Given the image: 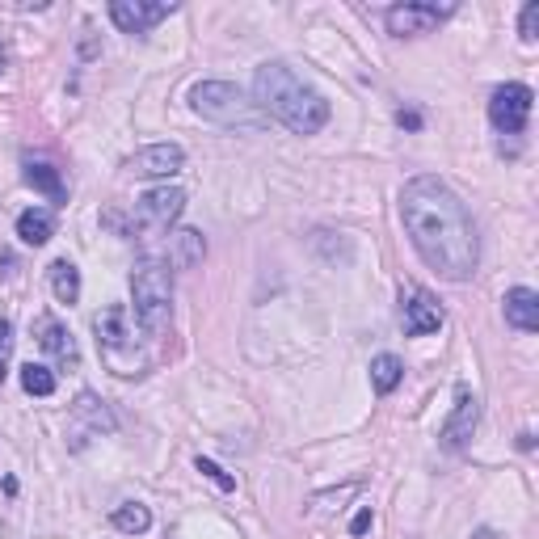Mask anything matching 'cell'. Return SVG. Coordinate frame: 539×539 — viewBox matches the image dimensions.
Here are the masks:
<instances>
[{"label":"cell","mask_w":539,"mask_h":539,"mask_svg":"<svg viewBox=\"0 0 539 539\" xmlns=\"http://www.w3.org/2000/svg\"><path fill=\"white\" fill-rule=\"evenodd\" d=\"M17 236H22V245L38 249V245H47L51 236H55V215L43 211V207H30L17 215Z\"/></svg>","instance_id":"obj_16"},{"label":"cell","mask_w":539,"mask_h":539,"mask_svg":"<svg viewBox=\"0 0 539 539\" xmlns=\"http://www.w3.org/2000/svg\"><path fill=\"white\" fill-rule=\"evenodd\" d=\"M51 291L59 304H76L81 299V270H76L72 262H55L51 266Z\"/></svg>","instance_id":"obj_19"},{"label":"cell","mask_w":539,"mask_h":539,"mask_svg":"<svg viewBox=\"0 0 539 539\" xmlns=\"http://www.w3.org/2000/svg\"><path fill=\"white\" fill-rule=\"evenodd\" d=\"M401 219L413 249L422 253V262L451 278V283H464L476 274L481 262V241H476L472 215L459 203V194L443 182V177H413L401 190Z\"/></svg>","instance_id":"obj_1"},{"label":"cell","mask_w":539,"mask_h":539,"mask_svg":"<svg viewBox=\"0 0 539 539\" xmlns=\"http://www.w3.org/2000/svg\"><path fill=\"white\" fill-rule=\"evenodd\" d=\"M93 329H97V346H102V354L110 358V363H118V354L123 350H135V337L127 329V308L123 304H110L106 312H97Z\"/></svg>","instance_id":"obj_7"},{"label":"cell","mask_w":539,"mask_h":539,"mask_svg":"<svg viewBox=\"0 0 539 539\" xmlns=\"http://www.w3.org/2000/svg\"><path fill=\"white\" fill-rule=\"evenodd\" d=\"M506 321L523 333H535L539 329V295L531 287H514L506 295Z\"/></svg>","instance_id":"obj_14"},{"label":"cell","mask_w":539,"mask_h":539,"mask_svg":"<svg viewBox=\"0 0 539 539\" xmlns=\"http://www.w3.org/2000/svg\"><path fill=\"white\" fill-rule=\"evenodd\" d=\"M22 388H26L30 396H51V392H55V375H51V367H43V363H26V367H22Z\"/></svg>","instance_id":"obj_22"},{"label":"cell","mask_w":539,"mask_h":539,"mask_svg":"<svg viewBox=\"0 0 539 539\" xmlns=\"http://www.w3.org/2000/svg\"><path fill=\"white\" fill-rule=\"evenodd\" d=\"M476 417H481V405H476V396L468 392V388H459V401H455V413H451V422L443 426V447L447 451H459L472 438V430H476Z\"/></svg>","instance_id":"obj_13"},{"label":"cell","mask_w":539,"mask_h":539,"mask_svg":"<svg viewBox=\"0 0 539 539\" xmlns=\"http://www.w3.org/2000/svg\"><path fill=\"white\" fill-rule=\"evenodd\" d=\"M447 13H451V5H396V9H388V30L396 38L430 34Z\"/></svg>","instance_id":"obj_8"},{"label":"cell","mask_w":539,"mask_h":539,"mask_svg":"<svg viewBox=\"0 0 539 539\" xmlns=\"http://www.w3.org/2000/svg\"><path fill=\"white\" fill-rule=\"evenodd\" d=\"M396 123L409 127V131H417V127H422V114H417V110H401V114H396Z\"/></svg>","instance_id":"obj_27"},{"label":"cell","mask_w":539,"mask_h":539,"mask_svg":"<svg viewBox=\"0 0 539 539\" xmlns=\"http://www.w3.org/2000/svg\"><path fill=\"white\" fill-rule=\"evenodd\" d=\"M186 211V194L177 186H161V190H148L144 198L135 203L131 211V232L135 236H161L173 228V219Z\"/></svg>","instance_id":"obj_5"},{"label":"cell","mask_w":539,"mask_h":539,"mask_svg":"<svg viewBox=\"0 0 539 539\" xmlns=\"http://www.w3.org/2000/svg\"><path fill=\"white\" fill-rule=\"evenodd\" d=\"M9 358H13V325L0 321V384H5V375H9Z\"/></svg>","instance_id":"obj_24"},{"label":"cell","mask_w":539,"mask_h":539,"mask_svg":"<svg viewBox=\"0 0 539 539\" xmlns=\"http://www.w3.org/2000/svg\"><path fill=\"white\" fill-rule=\"evenodd\" d=\"M367 531H371V510H358L350 523V535H367Z\"/></svg>","instance_id":"obj_26"},{"label":"cell","mask_w":539,"mask_h":539,"mask_svg":"<svg viewBox=\"0 0 539 539\" xmlns=\"http://www.w3.org/2000/svg\"><path fill=\"white\" fill-rule=\"evenodd\" d=\"M131 295H135V316L144 325L148 337H161L173 321V278L169 266L156 262V257H144L131 274Z\"/></svg>","instance_id":"obj_3"},{"label":"cell","mask_w":539,"mask_h":539,"mask_svg":"<svg viewBox=\"0 0 539 539\" xmlns=\"http://www.w3.org/2000/svg\"><path fill=\"white\" fill-rule=\"evenodd\" d=\"M253 93L257 106L266 114H274L283 127H291L295 135H316L329 123V102L316 89H308L287 64H262L253 76Z\"/></svg>","instance_id":"obj_2"},{"label":"cell","mask_w":539,"mask_h":539,"mask_svg":"<svg viewBox=\"0 0 539 539\" xmlns=\"http://www.w3.org/2000/svg\"><path fill=\"white\" fill-rule=\"evenodd\" d=\"M72 422H89V434H110L114 430V417H110V409L97 401L93 392H81V401L72 405Z\"/></svg>","instance_id":"obj_17"},{"label":"cell","mask_w":539,"mask_h":539,"mask_svg":"<svg viewBox=\"0 0 539 539\" xmlns=\"http://www.w3.org/2000/svg\"><path fill=\"white\" fill-rule=\"evenodd\" d=\"M443 325V308L434 304V295L422 287H409L405 291V333L409 337H426Z\"/></svg>","instance_id":"obj_11"},{"label":"cell","mask_w":539,"mask_h":539,"mask_svg":"<svg viewBox=\"0 0 539 539\" xmlns=\"http://www.w3.org/2000/svg\"><path fill=\"white\" fill-rule=\"evenodd\" d=\"M203 253H207L203 232L182 228V232H173V236H169V266H177V270H190V266L203 262Z\"/></svg>","instance_id":"obj_15"},{"label":"cell","mask_w":539,"mask_h":539,"mask_svg":"<svg viewBox=\"0 0 539 539\" xmlns=\"http://www.w3.org/2000/svg\"><path fill=\"white\" fill-rule=\"evenodd\" d=\"M523 38H527V43H535V38H539V5L523 9Z\"/></svg>","instance_id":"obj_25"},{"label":"cell","mask_w":539,"mask_h":539,"mask_svg":"<svg viewBox=\"0 0 539 539\" xmlns=\"http://www.w3.org/2000/svg\"><path fill=\"white\" fill-rule=\"evenodd\" d=\"M9 68V47H5V38H0V72Z\"/></svg>","instance_id":"obj_28"},{"label":"cell","mask_w":539,"mask_h":539,"mask_svg":"<svg viewBox=\"0 0 539 539\" xmlns=\"http://www.w3.org/2000/svg\"><path fill=\"white\" fill-rule=\"evenodd\" d=\"M401 379H405V363H401L396 354H379L375 363H371V388H375L379 396L392 392L396 384H401Z\"/></svg>","instance_id":"obj_20"},{"label":"cell","mask_w":539,"mask_h":539,"mask_svg":"<svg viewBox=\"0 0 539 539\" xmlns=\"http://www.w3.org/2000/svg\"><path fill=\"white\" fill-rule=\"evenodd\" d=\"M26 182H30L34 190H43L51 203H64V198H68L64 177H59V169L47 165V161H30V165H26Z\"/></svg>","instance_id":"obj_18"},{"label":"cell","mask_w":539,"mask_h":539,"mask_svg":"<svg viewBox=\"0 0 539 539\" xmlns=\"http://www.w3.org/2000/svg\"><path fill=\"white\" fill-rule=\"evenodd\" d=\"M531 102H535V93L527 85H502V89H493V97H489L493 127L506 131V135H523L527 131V118H531Z\"/></svg>","instance_id":"obj_6"},{"label":"cell","mask_w":539,"mask_h":539,"mask_svg":"<svg viewBox=\"0 0 539 539\" xmlns=\"http://www.w3.org/2000/svg\"><path fill=\"white\" fill-rule=\"evenodd\" d=\"M34 337H38V346H43L59 367H76V363H81V350H76L72 333L59 325L55 316H38V321H34Z\"/></svg>","instance_id":"obj_12"},{"label":"cell","mask_w":539,"mask_h":539,"mask_svg":"<svg viewBox=\"0 0 539 539\" xmlns=\"http://www.w3.org/2000/svg\"><path fill=\"white\" fill-rule=\"evenodd\" d=\"M198 472H203V476H211V481L219 485V489H224V493H232L236 489V481H232V476L224 472V468H219V464H211V459H203V455H198V464H194Z\"/></svg>","instance_id":"obj_23"},{"label":"cell","mask_w":539,"mask_h":539,"mask_svg":"<svg viewBox=\"0 0 539 539\" xmlns=\"http://www.w3.org/2000/svg\"><path fill=\"white\" fill-rule=\"evenodd\" d=\"M190 102H194L198 114L211 118V123H219V127H257V123H262L257 106L236 85H228V81H203V85H194Z\"/></svg>","instance_id":"obj_4"},{"label":"cell","mask_w":539,"mask_h":539,"mask_svg":"<svg viewBox=\"0 0 539 539\" xmlns=\"http://www.w3.org/2000/svg\"><path fill=\"white\" fill-rule=\"evenodd\" d=\"M186 165V152L177 148V144H152V148H139L127 169L135 177H173V173H182Z\"/></svg>","instance_id":"obj_9"},{"label":"cell","mask_w":539,"mask_h":539,"mask_svg":"<svg viewBox=\"0 0 539 539\" xmlns=\"http://www.w3.org/2000/svg\"><path fill=\"white\" fill-rule=\"evenodd\" d=\"M173 13V5H144V0H114L110 17L123 34H148L156 22H165Z\"/></svg>","instance_id":"obj_10"},{"label":"cell","mask_w":539,"mask_h":539,"mask_svg":"<svg viewBox=\"0 0 539 539\" xmlns=\"http://www.w3.org/2000/svg\"><path fill=\"white\" fill-rule=\"evenodd\" d=\"M114 527H118V531H127V535H144V531L152 527V514H148V506L127 502V506H118V510H114Z\"/></svg>","instance_id":"obj_21"}]
</instances>
